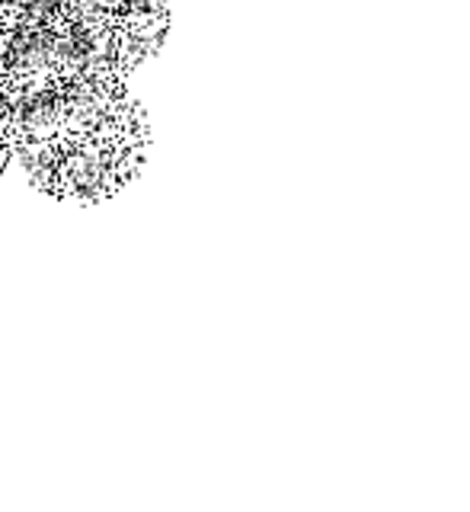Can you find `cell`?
I'll list each match as a JSON object with an SVG mask.
<instances>
[{"mask_svg": "<svg viewBox=\"0 0 470 512\" xmlns=\"http://www.w3.org/2000/svg\"><path fill=\"white\" fill-rule=\"evenodd\" d=\"M148 148V125L109 138L68 144H32L13 151L26 176L42 192L71 202H103L135 180Z\"/></svg>", "mask_w": 470, "mask_h": 512, "instance_id": "cell-1", "label": "cell"}, {"mask_svg": "<svg viewBox=\"0 0 470 512\" xmlns=\"http://www.w3.org/2000/svg\"><path fill=\"white\" fill-rule=\"evenodd\" d=\"M4 80H7V68H4V29H0V90H4Z\"/></svg>", "mask_w": 470, "mask_h": 512, "instance_id": "cell-2", "label": "cell"}]
</instances>
